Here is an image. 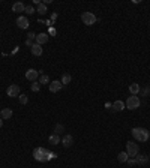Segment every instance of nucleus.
Wrapping results in <instances>:
<instances>
[{"label": "nucleus", "mask_w": 150, "mask_h": 168, "mask_svg": "<svg viewBox=\"0 0 150 168\" xmlns=\"http://www.w3.org/2000/svg\"><path fill=\"white\" fill-rule=\"evenodd\" d=\"M56 155L54 153H51L50 150H47L45 147H38L33 150V158L39 161V162H47V161H50L51 158H54Z\"/></svg>", "instance_id": "1"}, {"label": "nucleus", "mask_w": 150, "mask_h": 168, "mask_svg": "<svg viewBox=\"0 0 150 168\" xmlns=\"http://www.w3.org/2000/svg\"><path fill=\"white\" fill-rule=\"evenodd\" d=\"M131 134H132V137H134L137 141H140V143H146L150 137L149 131L144 129V128H134V129L131 131Z\"/></svg>", "instance_id": "2"}, {"label": "nucleus", "mask_w": 150, "mask_h": 168, "mask_svg": "<svg viewBox=\"0 0 150 168\" xmlns=\"http://www.w3.org/2000/svg\"><path fill=\"white\" fill-rule=\"evenodd\" d=\"M140 104H141V102H140V98L135 96V95H132V96H129V98L126 99V104H125V105H126L128 110H137V108L140 107Z\"/></svg>", "instance_id": "3"}, {"label": "nucleus", "mask_w": 150, "mask_h": 168, "mask_svg": "<svg viewBox=\"0 0 150 168\" xmlns=\"http://www.w3.org/2000/svg\"><path fill=\"white\" fill-rule=\"evenodd\" d=\"M138 152H140L138 144H135L134 141H128V143H126V153H128V156L135 158V156L138 155Z\"/></svg>", "instance_id": "4"}, {"label": "nucleus", "mask_w": 150, "mask_h": 168, "mask_svg": "<svg viewBox=\"0 0 150 168\" xmlns=\"http://www.w3.org/2000/svg\"><path fill=\"white\" fill-rule=\"evenodd\" d=\"M96 20H98L96 15L92 14V12H83V15H81V21L87 26H93L96 23Z\"/></svg>", "instance_id": "5"}, {"label": "nucleus", "mask_w": 150, "mask_h": 168, "mask_svg": "<svg viewBox=\"0 0 150 168\" xmlns=\"http://www.w3.org/2000/svg\"><path fill=\"white\" fill-rule=\"evenodd\" d=\"M6 95L11 96V98H15V96H20V87L17 84H11L6 90Z\"/></svg>", "instance_id": "6"}, {"label": "nucleus", "mask_w": 150, "mask_h": 168, "mask_svg": "<svg viewBox=\"0 0 150 168\" xmlns=\"http://www.w3.org/2000/svg\"><path fill=\"white\" fill-rule=\"evenodd\" d=\"M17 24H18L20 29H27V27L30 26L27 17H18V18H17Z\"/></svg>", "instance_id": "7"}, {"label": "nucleus", "mask_w": 150, "mask_h": 168, "mask_svg": "<svg viewBox=\"0 0 150 168\" xmlns=\"http://www.w3.org/2000/svg\"><path fill=\"white\" fill-rule=\"evenodd\" d=\"M60 143L63 144V147H71L72 146V143H74V137L72 135H63V138L60 140Z\"/></svg>", "instance_id": "8"}, {"label": "nucleus", "mask_w": 150, "mask_h": 168, "mask_svg": "<svg viewBox=\"0 0 150 168\" xmlns=\"http://www.w3.org/2000/svg\"><path fill=\"white\" fill-rule=\"evenodd\" d=\"M38 77H39V72H38L36 69H29V71L26 72V78L30 80V81H35Z\"/></svg>", "instance_id": "9"}, {"label": "nucleus", "mask_w": 150, "mask_h": 168, "mask_svg": "<svg viewBox=\"0 0 150 168\" xmlns=\"http://www.w3.org/2000/svg\"><path fill=\"white\" fill-rule=\"evenodd\" d=\"M62 87H63V84L60 83V81H51V84H50V92H51V93H57Z\"/></svg>", "instance_id": "10"}, {"label": "nucleus", "mask_w": 150, "mask_h": 168, "mask_svg": "<svg viewBox=\"0 0 150 168\" xmlns=\"http://www.w3.org/2000/svg\"><path fill=\"white\" fill-rule=\"evenodd\" d=\"M147 162H149V156H146V155H137V156H135V164L144 165V164H147Z\"/></svg>", "instance_id": "11"}, {"label": "nucleus", "mask_w": 150, "mask_h": 168, "mask_svg": "<svg viewBox=\"0 0 150 168\" xmlns=\"http://www.w3.org/2000/svg\"><path fill=\"white\" fill-rule=\"evenodd\" d=\"M36 44L38 45H42V44H47L48 42V35L47 33H39V35H36Z\"/></svg>", "instance_id": "12"}, {"label": "nucleus", "mask_w": 150, "mask_h": 168, "mask_svg": "<svg viewBox=\"0 0 150 168\" xmlns=\"http://www.w3.org/2000/svg\"><path fill=\"white\" fill-rule=\"evenodd\" d=\"M24 9H26V5L23 2H17V3L12 5V11L14 12H24Z\"/></svg>", "instance_id": "13"}, {"label": "nucleus", "mask_w": 150, "mask_h": 168, "mask_svg": "<svg viewBox=\"0 0 150 168\" xmlns=\"http://www.w3.org/2000/svg\"><path fill=\"white\" fill-rule=\"evenodd\" d=\"M0 116H2L3 120L11 119V117H12V110H11V108H3V110L0 111Z\"/></svg>", "instance_id": "14"}, {"label": "nucleus", "mask_w": 150, "mask_h": 168, "mask_svg": "<svg viewBox=\"0 0 150 168\" xmlns=\"http://www.w3.org/2000/svg\"><path fill=\"white\" fill-rule=\"evenodd\" d=\"M60 135H57V134H53V135H50V138H48V141H50V144L51 146H57L59 143H60Z\"/></svg>", "instance_id": "15"}, {"label": "nucleus", "mask_w": 150, "mask_h": 168, "mask_svg": "<svg viewBox=\"0 0 150 168\" xmlns=\"http://www.w3.org/2000/svg\"><path fill=\"white\" fill-rule=\"evenodd\" d=\"M125 107H126V105L123 104V101H116V102L112 104L111 110H112V111H122Z\"/></svg>", "instance_id": "16"}, {"label": "nucleus", "mask_w": 150, "mask_h": 168, "mask_svg": "<svg viewBox=\"0 0 150 168\" xmlns=\"http://www.w3.org/2000/svg\"><path fill=\"white\" fill-rule=\"evenodd\" d=\"M140 90H141V87H140V84H137V83H134V84H131L129 86V92L132 93V95H138L140 93Z\"/></svg>", "instance_id": "17"}, {"label": "nucleus", "mask_w": 150, "mask_h": 168, "mask_svg": "<svg viewBox=\"0 0 150 168\" xmlns=\"http://www.w3.org/2000/svg\"><path fill=\"white\" fill-rule=\"evenodd\" d=\"M117 159H119V162L125 164V162H128L129 156H128V153H126V152H120V153L117 155Z\"/></svg>", "instance_id": "18"}, {"label": "nucleus", "mask_w": 150, "mask_h": 168, "mask_svg": "<svg viewBox=\"0 0 150 168\" xmlns=\"http://www.w3.org/2000/svg\"><path fill=\"white\" fill-rule=\"evenodd\" d=\"M32 53H33L35 56H41V54H42V45L33 44V45H32Z\"/></svg>", "instance_id": "19"}, {"label": "nucleus", "mask_w": 150, "mask_h": 168, "mask_svg": "<svg viewBox=\"0 0 150 168\" xmlns=\"http://www.w3.org/2000/svg\"><path fill=\"white\" fill-rule=\"evenodd\" d=\"M71 80H72V77H71L69 74H63V75H62V81H60V83L63 84V86H68V84L71 83Z\"/></svg>", "instance_id": "20"}, {"label": "nucleus", "mask_w": 150, "mask_h": 168, "mask_svg": "<svg viewBox=\"0 0 150 168\" xmlns=\"http://www.w3.org/2000/svg\"><path fill=\"white\" fill-rule=\"evenodd\" d=\"M48 83H50V77L48 75L44 74V75L39 77V84H48Z\"/></svg>", "instance_id": "21"}, {"label": "nucleus", "mask_w": 150, "mask_h": 168, "mask_svg": "<svg viewBox=\"0 0 150 168\" xmlns=\"http://www.w3.org/2000/svg\"><path fill=\"white\" fill-rule=\"evenodd\" d=\"M38 12H39V14H47V6H45V3H39V5H38Z\"/></svg>", "instance_id": "22"}, {"label": "nucleus", "mask_w": 150, "mask_h": 168, "mask_svg": "<svg viewBox=\"0 0 150 168\" xmlns=\"http://www.w3.org/2000/svg\"><path fill=\"white\" fill-rule=\"evenodd\" d=\"M18 99H20V104H23V105H26V104L29 102L27 95H20V96H18Z\"/></svg>", "instance_id": "23"}, {"label": "nucleus", "mask_w": 150, "mask_h": 168, "mask_svg": "<svg viewBox=\"0 0 150 168\" xmlns=\"http://www.w3.org/2000/svg\"><path fill=\"white\" fill-rule=\"evenodd\" d=\"M24 12H27V15H32V14H35V8L32 5H27L26 9H24Z\"/></svg>", "instance_id": "24"}, {"label": "nucleus", "mask_w": 150, "mask_h": 168, "mask_svg": "<svg viewBox=\"0 0 150 168\" xmlns=\"http://www.w3.org/2000/svg\"><path fill=\"white\" fill-rule=\"evenodd\" d=\"M63 131H65L63 125H56V128H54V134H57V135H60Z\"/></svg>", "instance_id": "25"}, {"label": "nucleus", "mask_w": 150, "mask_h": 168, "mask_svg": "<svg viewBox=\"0 0 150 168\" xmlns=\"http://www.w3.org/2000/svg\"><path fill=\"white\" fill-rule=\"evenodd\" d=\"M39 89H41V84L38 83V81H33V84H32V90H33V92H39Z\"/></svg>", "instance_id": "26"}, {"label": "nucleus", "mask_w": 150, "mask_h": 168, "mask_svg": "<svg viewBox=\"0 0 150 168\" xmlns=\"http://www.w3.org/2000/svg\"><path fill=\"white\" fill-rule=\"evenodd\" d=\"M27 39H32V41H35V39H36V35H35L33 32H29V35H27Z\"/></svg>", "instance_id": "27"}, {"label": "nucleus", "mask_w": 150, "mask_h": 168, "mask_svg": "<svg viewBox=\"0 0 150 168\" xmlns=\"http://www.w3.org/2000/svg\"><path fill=\"white\" fill-rule=\"evenodd\" d=\"M140 92H141V95H144V96H147V95H149V93H150V89H149V87H146V89H143V90H140Z\"/></svg>", "instance_id": "28"}, {"label": "nucleus", "mask_w": 150, "mask_h": 168, "mask_svg": "<svg viewBox=\"0 0 150 168\" xmlns=\"http://www.w3.org/2000/svg\"><path fill=\"white\" fill-rule=\"evenodd\" d=\"M126 164H128V165H135V158H129Z\"/></svg>", "instance_id": "29"}, {"label": "nucleus", "mask_w": 150, "mask_h": 168, "mask_svg": "<svg viewBox=\"0 0 150 168\" xmlns=\"http://www.w3.org/2000/svg\"><path fill=\"white\" fill-rule=\"evenodd\" d=\"M51 36H56V33H57V30L56 29H53V27H50V32H48Z\"/></svg>", "instance_id": "30"}, {"label": "nucleus", "mask_w": 150, "mask_h": 168, "mask_svg": "<svg viewBox=\"0 0 150 168\" xmlns=\"http://www.w3.org/2000/svg\"><path fill=\"white\" fill-rule=\"evenodd\" d=\"M26 45L32 48V45H33V41H32V39H26Z\"/></svg>", "instance_id": "31"}, {"label": "nucleus", "mask_w": 150, "mask_h": 168, "mask_svg": "<svg viewBox=\"0 0 150 168\" xmlns=\"http://www.w3.org/2000/svg\"><path fill=\"white\" fill-rule=\"evenodd\" d=\"M2 125H3V119L0 117V128H2Z\"/></svg>", "instance_id": "32"}, {"label": "nucleus", "mask_w": 150, "mask_h": 168, "mask_svg": "<svg viewBox=\"0 0 150 168\" xmlns=\"http://www.w3.org/2000/svg\"><path fill=\"white\" fill-rule=\"evenodd\" d=\"M0 111H2V110H0Z\"/></svg>", "instance_id": "33"}]
</instances>
